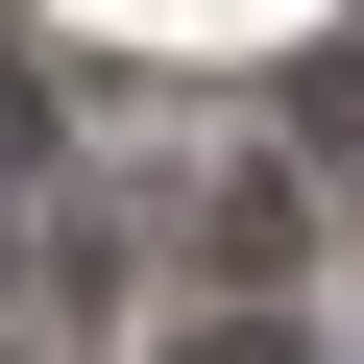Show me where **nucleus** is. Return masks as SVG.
I'll list each match as a JSON object with an SVG mask.
<instances>
[{"mask_svg":"<svg viewBox=\"0 0 364 364\" xmlns=\"http://www.w3.org/2000/svg\"><path fill=\"white\" fill-rule=\"evenodd\" d=\"M340 364H364V340H340Z\"/></svg>","mask_w":364,"mask_h":364,"instance_id":"20e7f679","label":"nucleus"},{"mask_svg":"<svg viewBox=\"0 0 364 364\" xmlns=\"http://www.w3.org/2000/svg\"><path fill=\"white\" fill-rule=\"evenodd\" d=\"M146 364H340V340H316V316H291V291H195V316H170V340H146Z\"/></svg>","mask_w":364,"mask_h":364,"instance_id":"f03ea898","label":"nucleus"},{"mask_svg":"<svg viewBox=\"0 0 364 364\" xmlns=\"http://www.w3.org/2000/svg\"><path fill=\"white\" fill-rule=\"evenodd\" d=\"M291 243H316V195H291V146L195 170V267H219V291H291Z\"/></svg>","mask_w":364,"mask_h":364,"instance_id":"f257e3e1","label":"nucleus"},{"mask_svg":"<svg viewBox=\"0 0 364 364\" xmlns=\"http://www.w3.org/2000/svg\"><path fill=\"white\" fill-rule=\"evenodd\" d=\"M316 146H364V49H340V97H316Z\"/></svg>","mask_w":364,"mask_h":364,"instance_id":"7ed1b4c3","label":"nucleus"}]
</instances>
